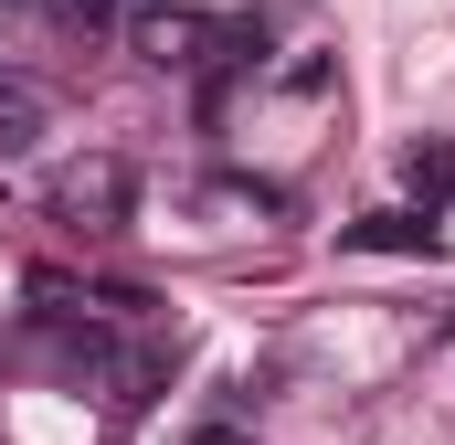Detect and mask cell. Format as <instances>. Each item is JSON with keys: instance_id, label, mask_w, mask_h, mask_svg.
<instances>
[{"instance_id": "obj_1", "label": "cell", "mask_w": 455, "mask_h": 445, "mask_svg": "<svg viewBox=\"0 0 455 445\" xmlns=\"http://www.w3.org/2000/svg\"><path fill=\"white\" fill-rule=\"evenodd\" d=\"M43 213L64 222V233H127V213H138V159H127V149L64 159V170L43 181Z\"/></svg>"}, {"instance_id": "obj_2", "label": "cell", "mask_w": 455, "mask_h": 445, "mask_svg": "<svg viewBox=\"0 0 455 445\" xmlns=\"http://www.w3.org/2000/svg\"><path fill=\"white\" fill-rule=\"evenodd\" d=\"M170 382H180V339H116L107 371H96V392H107L116 414H148V403H170Z\"/></svg>"}, {"instance_id": "obj_3", "label": "cell", "mask_w": 455, "mask_h": 445, "mask_svg": "<svg viewBox=\"0 0 455 445\" xmlns=\"http://www.w3.org/2000/svg\"><path fill=\"white\" fill-rule=\"evenodd\" d=\"M127 43H138V64H159V75H202V64H212V21H202V11H138Z\"/></svg>"}, {"instance_id": "obj_4", "label": "cell", "mask_w": 455, "mask_h": 445, "mask_svg": "<svg viewBox=\"0 0 455 445\" xmlns=\"http://www.w3.org/2000/svg\"><path fill=\"white\" fill-rule=\"evenodd\" d=\"M339 244H349V255H413V265H435V255H445V222L403 202V213H360V222H339Z\"/></svg>"}, {"instance_id": "obj_5", "label": "cell", "mask_w": 455, "mask_h": 445, "mask_svg": "<svg viewBox=\"0 0 455 445\" xmlns=\"http://www.w3.org/2000/svg\"><path fill=\"white\" fill-rule=\"evenodd\" d=\"M53 138V85H32V75H0V159H32Z\"/></svg>"}, {"instance_id": "obj_6", "label": "cell", "mask_w": 455, "mask_h": 445, "mask_svg": "<svg viewBox=\"0 0 455 445\" xmlns=\"http://www.w3.org/2000/svg\"><path fill=\"white\" fill-rule=\"evenodd\" d=\"M403 181H413V213H455V138H413Z\"/></svg>"}, {"instance_id": "obj_7", "label": "cell", "mask_w": 455, "mask_h": 445, "mask_svg": "<svg viewBox=\"0 0 455 445\" xmlns=\"http://www.w3.org/2000/svg\"><path fill=\"white\" fill-rule=\"evenodd\" d=\"M265 53H275V21H212V85L223 75H254Z\"/></svg>"}, {"instance_id": "obj_8", "label": "cell", "mask_w": 455, "mask_h": 445, "mask_svg": "<svg viewBox=\"0 0 455 445\" xmlns=\"http://www.w3.org/2000/svg\"><path fill=\"white\" fill-rule=\"evenodd\" d=\"M53 21H64L75 43H116V32H127V11H116V0H53Z\"/></svg>"}, {"instance_id": "obj_9", "label": "cell", "mask_w": 455, "mask_h": 445, "mask_svg": "<svg viewBox=\"0 0 455 445\" xmlns=\"http://www.w3.org/2000/svg\"><path fill=\"white\" fill-rule=\"evenodd\" d=\"M191 445H243V435H233V425H202V435H191Z\"/></svg>"}]
</instances>
